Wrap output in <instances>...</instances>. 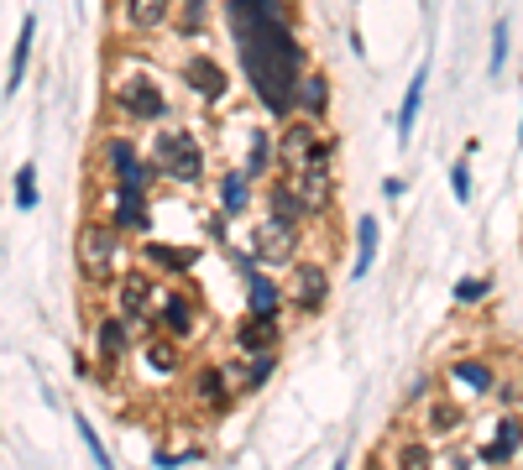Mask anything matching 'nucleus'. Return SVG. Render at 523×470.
I'll return each mask as SVG.
<instances>
[{
	"instance_id": "nucleus-39",
	"label": "nucleus",
	"mask_w": 523,
	"mask_h": 470,
	"mask_svg": "<svg viewBox=\"0 0 523 470\" xmlns=\"http://www.w3.org/2000/svg\"><path fill=\"white\" fill-rule=\"evenodd\" d=\"M429 387H435V382H429V376H419V382H414V392H408V403H429V397H435Z\"/></svg>"
},
{
	"instance_id": "nucleus-37",
	"label": "nucleus",
	"mask_w": 523,
	"mask_h": 470,
	"mask_svg": "<svg viewBox=\"0 0 523 470\" xmlns=\"http://www.w3.org/2000/svg\"><path fill=\"white\" fill-rule=\"evenodd\" d=\"M403 194H408V178H403V173H393V178H382V199H393V204H398Z\"/></svg>"
},
{
	"instance_id": "nucleus-4",
	"label": "nucleus",
	"mask_w": 523,
	"mask_h": 470,
	"mask_svg": "<svg viewBox=\"0 0 523 470\" xmlns=\"http://www.w3.org/2000/svg\"><path fill=\"white\" fill-rule=\"evenodd\" d=\"M100 162H105L110 183H116V188H136V194H152L157 178H163V173H157V162L142 152V141L126 136V131L100 136Z\"/></svg>"
},
{
	"instance_id": "nucleus-22",
	"label": "nucleus",
	"mask_w": 523,
	"mask_h": 470,
	"mask_svg": "<svg viewBox=\"0 0 523 470\" xmlns=\"http://www.w3.org/2000/svg\"><path fill=\"white\" fill-rule=\"evenodd\" d=\"M262 209L267 215H288V220H314V209L304 204V194H299V183H293L288 173H272L267 183H262Z\"/></svg>"
},
{
	"instance_id": "nucleus-30",
	"label": "nucleus",
	"mask_w": 523,
	"mask_h": 470,
	"mask_svg": "<svg viewBox=\"0 0 523 470\" xmlns=\"http://www.w3.org/2000/svg\"><path fill=\"white\" fill-rule=\"evenodd\" d=\"M461 423H466V408L456 403V397H435L429 413H424V434H456Z\"/></svg>"
},
{
	"instance_id": "nucleus-8",
	"label": "nucleus",
	"mask_w": 523,
	"mask_h": 470,
	"mask_svg": "<svg viewBox=\"0 0 523 470\" xmlns=\"http://www.w3.org/2000/svg\"><path fill=\"white\" fill-rule=\"evenodd\" d=\"M152 319H157V329H163L168 340L189 345V340H199V329H204V303H199L189 288H173V293H163V303L152 309Z\"/></svg>"
},
{
	"instance_id": "nucleus-40",
	"label": "nucleus",
	"mask_w": 523,
	"mask_h": 470,
	"mask_svg": "<svg viewBox=\"0 0 523 470\" xmlns=\"http://www.w3.org/2000/svg\"><path fill=\"white\" fill-rule=\"evenodd\" d=\"M440 470H471V460H466V455H445Z\"/></svg>"
},
{
	"instance_id": "nucleus-10",
	"label": "nucleus",
	"mask_w": 523,
	"mask_h": 470,
	"mask_svg": "<svg viewBox=\"0 0 523 470\" xmlns=\"http://www.w3.org/2000/svg\"><path fill=\"white\" fill-rule=\"evenodd\" d=\"M241 293H246V314H257V319H283L288 314V298H283V277L278 272H246L241 277Z\"/></svg>"
},
{
	"instance_id": "nucleus-12",
	"label": "nucleus",
	"mask_w": 523,
	"mask_h": 470,
	"mask_svg": "<svg viewBox=\"0 0 523 470\" xmlns=\"http://www.w3.org/2000/svg\"><path fill=\"white\" fill-rule=\"evenodd\" d=\"M105 220L121 235H147L152 230V194H136V188H116L110 183V209Z\"/></svg>"
},
{
	"instance_id": "nucleus-15",
	"label": "nucleus",
	"mask_w": 523,
	"mask_h": 470,
	"mask_svg": "<svg viewBox=\"0 0 523 470\" xmlns=\"http://www.w3.org/2000/svg\"><path fill=\"white\" fill-rule=\"evenodd\" d=\"M136 329L121 319V314H110V319H100L95 324V361H100V376H110V371H116L126 356H131V350H136Z\"/></svg>"
},
{
	"instance_id": "nucleus-34",
	"label": "nucleus",
	"mask_w": 523,
	"mask_h": 470,
	"mask_svg": "<svg viewBox=\"0 0 523 470\" xmlns=\"http://www.w3.org/2000/svg\"><path fill=\"white\" fill-rule=\"evenodd\" d=\"M450 194H456V204H471L476 199V183H471V157L461 152L456 162H450Z\"/></svg>"
},
{
	"instance_id": "nucleus-28",
	"label": "nucleus",
	"mask_w": 523,
	"mask_h": 470,
	"mask_svg": "<svg viewBox=\"0 0 523 470\" xmlns=\"http://www.w3.org/2000/svg\"><path fill=\"white\" fill-rule=\"evenodd\" d=\"M32 32H37V16H21V37L11 47V74H6V94L21 89V79H27V63H32Z\"/></svg>"
},
{
	"instance_id": "nucleus-41",
	"label": "nucleus",
	"mask_w": 523,
	"mask_h": 470,
	"mask_svg": "<svg viewBox=\"0 0 523 470\" xmlns=\"http://www.w3.org/2000/svg\"><path fill=\"white\" fill-rule=\"evenodd\" d=\"M518 147H523V115H518Z\"/></svg>"
},
{
	"instance_id": "nucleus-2",
	"label": "nucleus",
	"mask_w": 523,
	"mask_h": 470,
	"mask_svg": "<svg viewBox=\"0 0 523 470\" xmlns=\"http://www.w3.org/2000/svg\"><path fill=\"white\" fill-rule=\"evenodd\" d=\"M304 168H335V136L325 121L293 115L278 126V173H304Z\"/></svg>"
},
{
	"instance_id": "nucleus-6",
	"label": "nucleus",
	"mask_w": 523,
	"mask_h": 470,
	"mask_svg": "<svg viewBox=\"0 0 523 470\" xmlns=\"http://www.w3.org/2000/svg\"><path fill=\"white\" fill-rule=\"evenodd\" d=\"M283 298H288V314L314 319L330 303V267L320 256H299V262L283 272Z\"/></svg>"
},
{
	"instance_id": "nucleus-31",
	"label": "nucleus",
	"mask_w": 523,
	"mask_h": 470,
	"mask_svg": "<svg viewBox=\"0 0 523 470\" xmlns=\"http://www.w3.org/2000/svg\"><path fill=\"white\" fill-rule=\"evenodd\" d=\"M508 58H513V21L497 16V21H492V47H487V74L497 79V74L508 68Z\"/></svg>"
},
{
	"instance_id": "nucleus-5",
	"label": "nucleus",
	"mask_w": 523,
	"mask_h": 470,
	"mask_svg": "<svg viewBox=\"0 0 523 470\" xmlns=\"http://www.w3.org/2000/svg\"><path fill=\"white\" fill-rule=\"evenodd\" d=\"M110 105H116V115H126V121H136V126H168L173 121V100L152 74L121 79L116 94H110Z\"/></svg>"
},
{
	"instance_id": "nucleus-20",
	"label": "nucleus",
	"mask_w": 523,
	"mask_h": 470,
	"mask_svg": "<svg viewBox=\"0 0 523 470\" xmlns=\"http://www.w3.org/2000/svg\"><path fill=\"white\" fill-rule=\"evenodd\" d=\"M147 303H152V272L147 267H131L121 272V288H116V309L131 329H142L147 324Z\"/></svg>"
},
{
	"instance_id": "nucleus-24",
	"label": "nucleus",
	"mask_w": 523,
	"mask_h": 470,
	"mask_svg": "<svg viewBox=\"0 0 523 470\" xmlns=\"http://www.w3.org/2000/svg\"><path fill=\"white\" fill-rule=\"evenodd\" d=\"M194 262H199L194 246H168V241H147V235H142V267H157L168 277H189Z\"/></svg>"
},
{
	"instance_id": "nucleus-36",
	"label": "nucleus",
	"mask_w": 523,
	"mask_h": 470,
	"mask_svg": "<svg viewBox=\"0 0 523 470\" xmlns=\"http://www.w3.org/2000/svg\"><path fill=\"white\" fill-rule=\"evenodd\" d=\"M11 183H16V188H11V194H16V209H37V168H32V162H21Z\"/></svg>"
},
{
	"instance_id": "nucleus-21",
	"label": "nucleus",
	"mask_w": 523,
	"mask_h": 470,
	"mask_svg": "<svg viewBox=\"0 0 523 470\" xmlns=\"http://www.w3.org/2000/svg\"><path fill=\"white\" fill-rule=\"evenodd\" d=\"M445 376H450V387H456L461 397H492L497 392V371H492L487 356H456Z\"/></svg>"
},
{
	"instance_id": "nucleus-3",
	"label": "nucleus",
	"mask_w": 523,
	"mask_h": 470,
	"mask_svg": "<svg viewBox=\"0 0 523 470\" xmlns=\"http://www.w3.org/2000/svg\"><path fill=\"white\" fill-rule=\"evenodd\" d=\"M304 241H309V225L304 220L267 215V209H262V225H252V235H246V246H252V256H257V267H267V272H288L304 256Z\"/></svg>"
},
{
	"instance_id": "nucleus-7",
	"label": "nucleus",
	"mask_w": 523,
	"mask_h": 470,
	"mask_svg": "<svg viewBox=\"0 0 523 470\" xmlns=\"http://www.w3.org/2000/svg\"><path fill=\"white\" fill-rule=\"evenodd\" d=\"M116 256H121V230L110 225V220H84L79 235H74V262L84 277H110V267H116Z\"/></svg>"
},
{
	"instance_id": "nucleus-25",
	"label": "nucleus",
	"mask_w": 523,
	"mask_h": 470,
	"mask_svg": "<svg viewBox=\"0 0 523 470\" xmlns=\"http://www.w3.org/2000/svg\"><path fill=\"white\" fill-rule=\"evenodd\" d=\"M330 74L325 68H309V74L299 79V100H293V110L309 115V121H330Z\"/></svg>"
},
{
	"instance_id": "nucleus-9",
	"label": "nucleus",
	"mask_w": 523,
	"mask_h": 470,
	"mask_svg": "<svg viewBox=\"0 0 523 470\" xmlns=\"http://www.w3.org/2000/svg\"><path fill=\"white\" fill-rule=\"evenodd\" d=\"M178 74H184L189 100L210 105V110H220V105H225V94H231V74H225V63H220V58H210V53H189Z\"/></svg>"
},
{
	"instance_id": "nucleus-14",
	"label": "nucleus",
	"mask_w": 523,
	"mask_h": 470,
	"mask_svg": "<svg viewBox=\"0 0 523 470\" xmlns=\"http://www.w3.org/2000/svg\"><path fill=\"white\" fill-rule=\"evenodd\" d=\"M189 397H194L199 408H210V413H225V408H231V397H236L231 371H225L220 361L194 366V376H189Z\"/></svg>"
},
{
	"instance_id": "nucleus-27",
	"label": "nucleus",
	"mask_w": 523,
	"mask_h": 470,
	"mask_svg": "<svg viewBox=\"0 0 523 470\" xmlns=\"http://www.w3.org/2000/svg\"><path fill=\"white\" fill-rule=\"evenodd\" d=\"M377 251H382V220L377 215H361L356 220V262H351V277H372L377 267Z\"/></svg>"
},
{
	"instance_id": "nucleus-16",
	"label": "nucleus",
	"mask_w": 523,
	"mask_h": 470,
	"mask_svg": "<svg viewBox=\"0 0 523 470\" xmlns=\"http://www.w3.org/2000/svg\"><path fill=\"white\" fill-rule=\"evenodd\" d=\"M231 387L236 397H252L272 382V371H278V350H257V356H246V350H231Z\"/></svg>"
},
{
	"instance_id": "nucleus-32",
	"label": "nucleus",
	"mask_w": 523,
	"mask_h": 470,
	"mask_svg": "<svg viewBox=\"0 0 523 470\" xmlns=\"http://www.w3.org/2000/svg\"><path fill=\"white\" fill-rule=\"evenodd\" d=\"M393 470H440V460L424 439H403L398 455H393Z\"/></svg>"
},
{
	"instance_id": "nucleus-33",
	"label": "nucleus",
	"mask_w": 523,
	"mask_h": 470,
	"mask_svg": "<svg viewBox=\"0 0 523 470\" xmlns=\"http://www.w3.org/2000/svg\"><path fill=\"white\" fill-rule=\"evenodd\" d=\"M487 298H492V277L487 272L456 277V303H461V309H476V303H487Z\"/></svg>"
},
{
	"instance_id": "nucleus-1",
	"label": "nucleus",
	"mask_w": 523,
	"mask_h": 470,
	"mask_svg": "<svg viewBox=\"0 0 523 470\" xmlns=\"http://www.w3.org/2000/svg\"><path fill=\"white\" fill-rule=\"evenodd\" d=\"M220 16L236 47V68L257 100V115L272 126L293 121L299 79L309 74V47L293 21V0H225Z\"/></svg>"
},
{
	"instance_id": "nucleus-17",
	"label": "nucleus",
	"mask_w": 523,
	"mask_h": 470,
	"mask_svg": "<svg viewBox=\"0 0 523 470\" xmlns=\"http://www.w3.org/2000/svg\"><path fill=\"white\" fill-rule=\"evenodd\" d=\"M518 455H523V413H503V418H497V429H492V439L476 450V460L492 465V470H503Z\"/></svg>"
},
{
	"instance_id": "nucleus-38",
	"label": "nucleus",
	"mask_w": 523,
	"mask_h": 470,
	"mask_svg": "<svg viewBox=\"0 0 523 470\" xmlns=\"http://www.w3.org/2000/svg\"><path fill=\"white\" fill-rule=\"evenodd\" d=\"M497 403H503V408H518V397H523V387H513V382H497Z\"/></svg>"
},
{
	"instance_id": "nucleus-26",
	"label": "nucleus",
	"mask_w": 523,
	"mask_h": 470,
	"mask_svg": "<svg viewBox=\"0 0 523 470\" xmlns=\"http://www.w3.org/2000/svg\"><path fill=\"white\" fill-rule=\"evenodd\" d=\"M424 94H429V63H419L414 68V79H408V89H403V100H398V147L408 136H414V126H419V110H424Z\"/></svg>"
},
{
	"instance_id": "nucleus-13",
	"label": "nucleus",
	"mask_w": 523,
	"mask_h": 470,
	"mask_svg": "<svg viewBox=\"0 0 523 470\" xmlns=\"http://www.w3.org/2000/svg\"><path fill=\"white\" fill-rule=\"evenodd\" d=\"M157 173H163V183H173V188H189V194H194V188H204V183H210V152H204V141H199V136H189V141H184V152H178V157H168Z\"/></svg>"
},
{
	"instance_id": "nucleus-18",
	"label": "nucleus",
	"mask_w": 523,
	"mask_h": 470,
	"mask_svg": "<svg viewBox=\"0 0 523 470\" xmlns=\"http://www.w3.org/2000/svg\"><path fill=\"white\" fill-rule=\"evenodd\" d=\"M231 350H246V356H257V350H283V319H257L246 314L231 324Z\"/></svg>"
},
{
	"instance_id": "nucleus-29",
	"label": "nucleus",
	"mask_w": 523,
	"mask_h": 470,
	"mask_svg": "<svg viewBox=\"0 0 523 470\" xmlns=\"http://www.w3.org/2000/svg\"><path fill=\"white\" fill-rule=\"evenodd\" d=\"M215 16V0H173V27L184 37H199Z\"/></svg>"
},
{
	"instance_id": "nucleus-35",
	"label": "nucleus",
	"mask_w": 523,
	"mask_h": 470,
	"mask_svg": "<svg viewBox=\"0 0 523 470\" xmlns=\"http://www.w3.org/2000/svg\"><path fill=\"white\" fill-rule=\"evenodd\" d=\"M74 429H79V439H84V450H89V460H95L100 470H116V460L105 455V444H100V434H95V423H89L84 413L74 418Z\"/></svg>"
},
{
	"instance_id": "nucleus-23",
	"label": "nucleus",
	"mask_w": 523,
	"mask_h": 470,
	"mask_svg": "<svg viewBox=\"0 0 523 470\" xmlns=\"http://www.w3.org/2000/svg\"><path fill=\"white\" fill-rule=\"evenodd\" d=\"M121 16H126V32L152 37L173 27V0H121Z\"/></svg>"
},
{
	"instance_id": "nucleus-11",
	"label": "nucleus",
	"mask_w": 523,
	"mask_h": 470,
	"mask_svg": "<svg viewBox=\"0 0 523 470\" xmlns=\"http://www.w3.org/2000/svg\"><path fill=\"white\" fill-rule=\"evenodd\" d=\"M210 194H215V209H220V215L241 220L246 209L257 204V178L246 173V168H225V173L210 178Z\"/></svg>"
},
{
	"instance_id": "nucleus-42",
	"label": "nucleus",
	"mask_w": 523,
	"mask_h": 470,
	"mask_svg": "<svg viewBox=\"0 0 523 470\" xmlns=\"http://www.w3.org/2000/svg\"><path fill=\"white\" fill-rule=\"evenodd\" d=\"M518 387H523V382H518Z\"/></svg>"
},
{
	"instance_id": "nucleus-19",
	"label": "nucleus",
	"mask_w": 523,
	"mask_h": 470,
	"mask_svg": "<svg viewBox=\"0 0 523 470\" xmlns=\"http://www.w3.org/2000/svg\"><path fill=\"white\" fill-rule=\"evenodd\" d=\"M236 168H246L257 183H267L272 173H278V131H272V121H257L252 131H246V157L236 162Z\"/></svg>"
}]
</instances>
